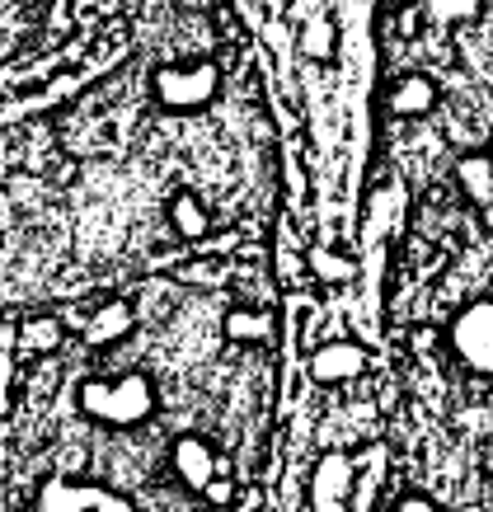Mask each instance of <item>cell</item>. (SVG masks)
<instances>
[{"mask_svg": "<svg viewBox=\"0 0 493 512\" xmlns=\"http://www.w3.org/2000/svg\"><path fill=\"white\" fill-rule=\"evenodd\" d=\"M221 329H226V339L231 343H259V339H268L273 320H268L263 311H245V306H235V311H226Z\"/></svg>", "mask_w": 493, "mask_h": 512, "instance_id": "7c38bea8", "label": "cell"}, {"mask_svg": "<svg viewBox=\"0 0 493 512\" xmlns=\"http://www.w3.org/2000/svg\"><path fill=\"white\" fill-rule=\"evenodd\" d=\"M170 226L179 240H202V235L212 231V217H207V207L198 202L193 188H179L170 198Z\"/></svg>", "mask_w": 493, "mask_h": 512, "instance_id": "30bf717a", "label": "cell"}, {"mask_svg": "<svg viewBox=\"0 0 493 512\" xmlns=\"http://www.w3.org/2000/svg\"><path fill=\"white\" fill-rule=\"evenodd\" d=\"M221 90V71L216 62H170L151 71V104L160 113H202Z\"/></svg>", "mask_w": 493, "mask_h": 512, "instance_id": "7a4b0ae2", "label": "cell"}, {"mask_svg": "<svg viewBox=\"0 0 493 512\" xmlns=\"http://www.w3.org/2000/svg\"><path fill=\"white\" fill-rule=\"evenodd\" d=\"M19 339H24V348H29V353H52V348L66 339V329H62V320H57V315H33V320H24Z\"/></svg>", "mask_w": 493, "mask_h": 512, "instance_id": "4fadbf2b", "label": "cell"}, {"mask_svg": "<svg viewBox=\"0 0 493 512\" xmlns=\"http://www.w3.org/2000/svg\"><path fill=\"white\" fill-rule=\"evenodd\" d=\"M170 470L179 475V484H184V489H193V494H212V484H216V451L207 447V437L179 433V437H170Z\"/></svg>", "mask_w": 493, "mask_h": 512, "instance_id": "5b68a950", "label": "cell"}, {"mask_svg": "<svg viewBox=\"0 0 493 512\" xmlns=\"http://www.w3.org/2000/svg\"><path fill=\"white\" fill-rule=\"evenodd\" d=\"M85 508L132 512L123 498H113L108 489H99V484H43V498H38L33 512H85Z\"/></svg>", "mask_w": 493, "mask_h": 512, "instance_id": "52a82bcc", "label": "cell"}, {"mask_svg": "<svg viewBox=\"0 0 493 512\" xmlns=\"http://www.w3.org/2000/svg\"><path fill=\"white\" fill-rule=\"evenodd\" d=\"M306 264H310V273H315V278H324V282L357 278V264H353V259H343V254H334V249H310Z\"/></svg>", "mask_w": 493, "mask_h": 512, "instance_id": "5bb4252c", "label": "cell"}, {"mask_svg": "<svg viewBox=\"0 0 493 512\" xmlns=\"http://www.w3.org/2000/svg\"><path fill=\"white\" fill-rule=\"evenodd\" d=\"M76 409L90 423H104L113 433H127V428H141V423L155 419L160 409V395H155V381L146 372H127L118 381H80L76 386Z\"/></svg>", "mask_w": 493, "mask_h": 512, "instance_id": "6da1fadb", "label": "cell"}, {"mask_svg": "<svg viewBox=\"0 0 493 512\" xmlns=\"http://www.w3.org/2000/svg\"><path fill=\"white\" fill-rule=\"evenodd\" d=\"M456 179H461L465 198L484 212V226L493 231V146L489 151H475V156L456 160Z\"/></svg>", "mask_w": 493, "mask_h": 512, "instance_id": "ba28073f", "label": "cell"}, {"mask_svg": "<svg viewBox=\"0 0 493 512\" xmlns=\"http://www.w3.org/2000/svg\"><path fill=\"white\" fill-rule=\"evenodd\" d=\"M367 348L362 343H353V339H329V343H320L315 353H310V362H306V372H310V381L315 386H348V381H357V376L367 372Z\"/></svg>", "mask_w": 493, "mask_h": 512, "instance_id": "277c9868", "label": "cell"}, {"mask_svg": "<svg viewBox=\"0 0 493 512\" xmlns=\"http://www.w3.org/2000/svg\"><path fill=\"white\" fill-rule=\"evenodd\" d=\"M301 52H306L310 62H324V57L334 52V29H329V19H310L306 29H301Z\"/></svg>", "mask_w": 493, "mask_h": 512, "instance_id": "9a60e30c", "label": "cell"}, {"mask_svg": "<svg viewBox=\"0 0 493 512\" xmlns=\"http://www.w3.org/2000/svg\"><path fill=\"white\" fill-rule=\"evenodd\" d=\"M348 489H353V461H348L343 451L320 456V466H315V475H310V508L315 512H343Z\"/></svg>", "mask_w": 493, "mask_h": 512, "instance_id": "8992f818", "label": "cell"}, {"mask_svg": "<svg viewBox=\"0 0 493 512\" xmlns=\"http://www.w3.org/2000/svg\"><path fill=\"white\" fill-rule=\"evenodd\" d=\"M447 348L470 376H493V296H475L451 315Z\"/></svg>", "mask_w": 493, "mask_h": 512, "instance_id": "3957f363", "label": "cell"}, {"mask_svg": "<svg viewBox=\"0 0 493 512\" xmlns=\"http://www.w3.org/2000/svg\"><path fill=\"white\" fill-rule=\"evenodd\" d=\"M395 512H447L442 503H432L428 494H404L400 503H395Z\"/></svg>", "mask_w": 493, "mask_h": 512, "instance_id": "2e32d148", "label": "cell"}, {"mask_svg": "<svg viewBox=\"0 0 493 512\" xmlns=\"http://www.w3.org/2000/svg\"><path fill=\"white\" fill-rule=\"evenodd\" d=\"M132 329V306L127 301H108L104 311L90 320V329H85V343H94V348H104V343H118Z\"/></svg>", "mask_w": 493, "mask_h": 512, "instance_id": "8fae6325", "label": "cell"}, {"mask_svg": "<svg viewBox=\"0 0 493 512\" xmlns=\"http://www.w3.org/2000/svg\"><path fill=\"white\" fill-rule=\"evenodd\" d=\"M437 109V85L428 76H404L395 90H390V113L395 118H423V113Z\"/></svg>", "mask_w": 493, "mask_h": 512, "instance_id": "9c48e42d", "label": "cell"}]
</instances>
